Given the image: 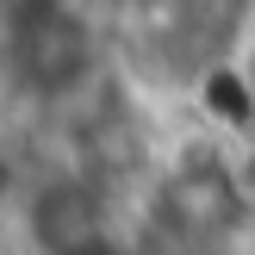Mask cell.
Segmentation results:
<instances>
[{
  "instance_id": "obj_1",
  "label": "cell",
  "mask_w": 255,
  "mask_h": 255,
  "mask_svg": "<svg viewBox=\"0 0 255 255\" xmlns=\"http://www.w3.org/2000/svg\"><path fill=\"white\" fill-rule=\"evenodd\" d=\"M6 69L25 94L69 100L94 81L100 69V31L75 0H37V6L6 12Z\"/></svg>"
},
{
  "instance_id": "obj_2",
  "label": "cell",
  "mask_w": 255,
  "mask_h": 255,
  "mask_svg": "<svg viewBox=\"0 0 255 255\" xmlns=\"http://www.w3.org/2000/svg\"><path fill=\"white\" fill-rule=\"evenodd\" d=\"M249 193L237 187L231 156H212L193 149L187 162H174L168 181H162V224H168L181 243H218L243 224Z\"/></svg>"
},
{
  "instance_id": "obj_3",
  "label": "cell",
  "mask_w": 255,
  "mask_h": 255,
  "mask_svg": "<svg viewBox=\"0 0 255 255\" xmlns=\"http://www.w3.org/2000/svg\"><path fill=\"white\" fill-rule=\"evenodd\" d=\"M25 224H31L44 255H69V249H87V243H106V199H100L94 181L69 174V181H50L31 193Z\"/></svg>"
},
{
  "instance_id": "obj_4",
  "label": "cell",
  "mask_w": 255,
  "mask_h": 255,
  "mask_svg": "<svg viewBox=\"0 0 255 255\" xmlns=\"http://www.w3.org/2000/svg\"><path fill=\"white\" fill-rule=\"evenodd\" d=\"M199 106L212 112V125H224V131H237V137L255 131V94H249L243 75H237L231 56L212 62V69H199Z\"/></svg>"
},
{
  "instance_id": "obj_5",
  "label": "cell",
  "mask_w": 255,
  "mask_h": 255,
  "mask_svg": "<svg viewBox=\"0 0 255 255\" xmlns=\"http://www.w3.org/2000/svg\"><path fill=\"white\" fill-rule=\"evenodd\" d=\"M231 62H237V75H243L249 94H255V12H243V31H237V44H231Z\"/></svg>"
},
{
  "instance_id": "obj_6",
  "label": "cell",
  "mask_w": 255,
  "mask_h": 255,
  "mask_svg": "<svg viewBox=\"0 0 255 255\" xmlns=\"http://www.w3.org/2000/svg\"><path fill=\"white\" fill-rule=\"evenodd\" d=\"M69 255H125V249H119V243L106 237V243H87V249H69Z\"/></svg>"
}]
</instances>
